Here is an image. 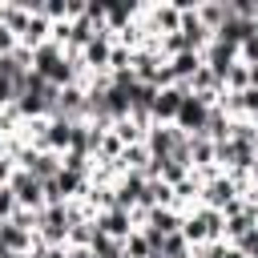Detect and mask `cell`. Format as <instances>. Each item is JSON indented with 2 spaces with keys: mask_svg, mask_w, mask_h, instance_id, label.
I'll return each instance as SVG.
<instances>
[{
  "mask_svg": "<svg viewBox=\"0 0 258 258\" xmlns=\"http://www.w3.org/2000/svg\"><path fill=\"white\" fill-rule=\"evenodd\" d=\"M4 185L12 189V198H16L20 210H44V185H40L28 169H12V177H8Z\"/></svg>",
  "mask_w": 258,
  "mask_h": 258,
  "instance_id": "cell-1",
  "label": "cell"
},
{
  "mask_svg": "<svg viewBox=\"0 0 258 258\" xmlns=\"http://www.w3.org/2000/svg\"><path fill=\"white\" fill-rule=\"evenodd\" d=\"M206 117H210V105H206L202 97H189V93H185V101H181V109H177L173 125H177L185 137H202V129H206Z\"/></svg>",
  "mask_w": 258,
  "mask_h": 258,
  "instance_id": "cell-2",
  "label": "cell"
},
{
  "mask_svg": "<svg viewBox=\"0 0 258 258\" xmlns=\"http://www.w3.org/2000/svg\"><path fill=\"white\" fill-rule=\"evenodd\" d=\"M145 198V173H121L113 181V206L117 210H137Z\"/></svg>",
  "mask_w": 258,
  "mask_h": 258,
  "instance_id": "cell-3",
  "label": "cell"
},
{
  "mask_svg": "<svg viewBox=\"0 0 258 258\" xmlns=\"http://www.w3.org/2000/svg\"><path fill=\"white\" fill-rule=\"evenodd\" d=\"M109 52H113V32H97L85 48H81V64L89 69V73H109Z\"/></svg>",
  "mask_w": 258,
  "mask_h": 258,
  "instance_id": "cell-4",
  "label": "cell"
},
{
  "mask_svg": "<svg viewBox=\"0 0 258 258\" xmlns=\"http://www.w3.org/2000/svg\"><path fill=\"white\" fill-rule=\"evenodd\" d=\"M202 64L222 81V77L238 64V48H234V44H226V40H210V44L202 48Z\"/></svg>",
  "mask_w": 258,
  "mask_h": 258,
  "instance_id": "cell-5",
  "label": "cell"
},
{
  "mask_svg": "<svg viewBox=\"0 0 258 258\" xmlns=\"http://www.w3.org/2000/svg\"><path fill=\"white\" fill-rule=\"evenodd\" d=\"M181 101H185V89H181V85H165V89H157V97H153V125H173Z\"/></svg>",
  "mask_w": 258,
  "mask_h": 258,
  "instance_id": "cell-6",
  "label": "cell"
},
{
  "mask_svg": "<svg viewBox=\"0 0 258 258\" xmlns=\"http://www.w3.org/2000/svg\"><path fill=\"white\" fill-rule=\"evenodd\" d=\"M97 230H101L105 238L125 242L137 226H133V214H129V210H117V206H113V210H101V214H97Z\"/></svg>",
  "mask_w": 258,
  "mask_h": 258,
  "instance_id": "cell-7",
  "label": "cell"
},
{
  "mask_svg": "<svg viewBox=\"0 0 258 258\" xmlns=\"http://www.w3.org/2000/svg\"><path fill=\"white\" fill-rule=\"evenodd\" d=\"M145 20H149L153 36H169L181 24V8L177 4H145Z\"/></svg>",
  "mask_w": 258,
  "mask_h": 258,
  "instance_id": "cell-8",
  "label": "cell"
},
{
  "mask_svg": "<svg viewBox=\"0 0 258 258\" xmlns=\"http://www.w3.org/2000/svg\"><path fill=\"white\" fill-rule=\"evenodd\" d=\"M181 210H173V206H157V210H145V230H153V234H161V238H169V234H177L181 230Z\"/></svg>",
  "mask_w": 258,
  "mask_h": 258,
  "instance_id": "cell-9",
  "label": "cell"
},
{
  "mask_svg": "<svg viewBox=\"0 0 258 258\" xmlns=\"http://www.w3.org/2000/svg\"><path fill=\"white\" fill-rule=\"evenodd\" d=\"M32 242H36V234L20 230L16 222H0V246H4V250H12V254H28Z\"/></svg>",
  "mask_w": 258,
  "mask_h": 258,
  "instance_id": "cell-10",
  "label": "cell"
},
{
  "mask_svg": "<svg viewBox=\"0 0 258 258\" xmlns=\"http://www.w3.org/2000/svg\"><path fill=\"white\" fill-rule=\"evenodd\" d=\"M194 8H198V20H202V28H206L210 36H214V32H218V28H222V24L230 20V0H226V4L202 0V4H194Z\"/></svg>",
  "mask_w": 258,
  "mask_h": 258,
  "instance_id": "cell-11",
  "label": "cell"
},
{
  "mask_svg": "<svg viewBox=\"0 0 258 258\" xmlns=\"http://www.w3.org/2000/svg\"><path fill=\"white\" fill-rule=\"evenodd\" d=\"M165 69H169V77H173V85H181L185 89V81L202 69V52H181V56H173V60H165Z\"/></svg>",
  "mask_w": 258,
  "mask_h": 258,
  "instance_id": "cell-12",
  "label": "cell"
},
{
  "mask_svg": "<svg viewBox=\"0 0 258 258\" xmlns=\"http://www.w3.org/2000/svg\"><path fill=\"white\" fill-rule=\"evenodd\" d=\"M93 238H97V218H93V222H81V226H69L64 246H81V250H89V246H93Z\"/></svg>",
  "mask_w": 258,
  "mask_h": 258,
  "instance_id": "cell-13",
  "label": "cell"
},
{
  "mask_svg": "<svg viewBox=\"0 0 258 258\" xmlns=\"http://www.w3.org/2000/svg\"><path fill=\"white\" fill-rule=\"evenodd\" d=\"M222 89H226V93H246V89H250V69L238 60V64L222 77Z\"/></svg>",
  "mask_w": 258,
  "mask_h": 258,
  "instance_id": "cell-14",
  "label": "cell"
},
{
  "mask_svg": "<svg viewBox=\"0 0 258 258\" xmlns=\"http://www.w3.org/2000/svg\"><path fill=\"white\" fill-rule=\"evenodd\" d=\"M89 254H93V258H125V250H121V242H117V238H105L101 230H97V238H93V246H89Z\"/></svg>",
  "mask_w": 258,
  "mask_h": 258,
  "instance_id": "cell-15",
  "label": "cell"
},
{
  "mask_svg": "<svg viewBox=\"0 0 258 258\" xmlns=\"http://www.w3.org/2000/svg\"><path fill=\"white\" fill-rule=\"evenodd\" d=\"M121 250H125V258H149V254H153V246H149V238H145L141 230H133V234L121 242Z\"/></svg>",
  "mask_w": 258,
  "mask_h": 258,
  "instance_id": "cell-16",
  "label": "cell"
},
{
  "mask_svg": "<svg viewBox=\"0 0 258 258\" xmlns=\"http://www.w3.org/2000/svg\"><path fill=\"white\" fill-rule=\"evenodd\" d=\"M238 60H242L246 69H254V64H258V32H250V36L238 44Z\"/></svg>",
  "mask_w": 258,
  "mask_h": 258,
  "instance_id": "cell-17",
  "label": "cell"
},
{
  "mask_svg": "<svg viewBox=\"0 0 258 258\" xmlns=\"http://www.w3.org/2000/svg\"><path fill=\"white\" fill-rule=\"evenodd\" d=\"M129 60H133V52H129L125 44H117V40H113V52H109V73H125V69H129Z\"/></svg>",
  "mask_w": 258,
  "mask_h": 258,
  "instance_id": "cell-18",
  "label": "cell"
},
{
  "mask_svg": "<svg viewBox=\"0 0 258 258\" xmlns=\"http://www.w3.org/2000/svg\"><path fill=\"white\" fill-rule=\"evenodd\" d=\"M230 246H238V250H242V258H258V226H254V230H246V234H242L238 242H230Z\"/></svg>",
  "mask_w": 258,
  "mask_h": 258,
  "instance_id": "cell-19",
  "label": "cell"
},
{
  "mask_svg": "<svg viewBox=\"0 0 258 258\" xmlns=\"http://www.w3.org/2000/svg\"><path fill=\"white\" fill-rule=\"evenodd\" d=\"M20 206H16V198H12V189L8 185H0V222H12V214H16Z\"/></svg>",
  "mask_w": 258,
  "mask_h": 258,
  "instance_id": "cell-20",
  "label": "cell"
},
{
  "mask_svg": "<svg viewBox=\"0 0 258 258\" xmlns=\"http://www.w3.org/2000/svg\"><path fill=\"white\" fill-rule=\"evenodd\" d=\"M28 258H64V246H40V242H32Z\"/></svg>",
  "mask_w": 258,
  "mask_h": 258,
  "instance_id": "cell-21",
  "label": "cell"
},
{
  "mask_svg": "<svg viewBox=\"0 0 258 258\" xmlns=\"http://www.w3.org/2000/svg\"><path fill=\"white\" fill-rule=\"evenodd\" d=\"M16 44H20V40H16V32H12L8 24H0V56H8Z\"/></svg>",
  "mask_w": 258,
  "mask_h": 258,
  "instance_id": "cell-22",
  "label": "cell"
},
{
  "mask_svg": "<svg viewBox=\"0 0 258 258\" xmlns=\"http://www.w3.org/2000/svg\"><path fill=\"white\" fill-rule=\"evenodd\" d=\"M8 105H16V89H12V81L0 77V109H8Z\"/></svg>",
  "mask_w": 258,
  "mask_h": 258,
  "instance_id": "cell-23",
  "label": "cell"
},
{
  "mask_svg": "<svg viewBox=\"0 0 258 258\" xmlns=\"http://www.w3.org/2000/svg\"><path fill=\"white\" fill-rule=\"evenodd\" d=\"M64 258H93V254L81 250V246H64Z\"/></svg>",
  "mask_w": 258,
  "mask_h": 258,
  "instance_id": "cell-24",
  "label": "cell"
},
{
  "mask_svg": "<svg viewBox=\"0 0 258 258\" xmlns=\"http://www.w3.org/2000/svg\"><path fill=\"white\" fill-rule=\"evenodd\" d=\"M250 194H258V161H254V169H250Z\"/></svg>",
  "mask_w": 258,
  "mask_h": 258,
  "instance_id": "cell-25",
  "label": "cell"
},
{
  "mask_svg": "<svg viewBox=\"0 0 258 258\" xmlns=\"http://www.w3.org/2000/svg\"><path fill=\"white\" fill-rule=\"evenodd\" d=\"M0 157H4V137H0Z\"/></svg>",
  "mask_w": 258,
  "mask_h": 258,
  "instance_id": "cell-26",
  "label": "cell"
},
{
  "mask_svg": "<svg viewBox=\"0 0 258 258\" xmlns=\"http://www.w3.org/2000/svg\"><path fill=\"white\" fill-rule=\"evenodd\" d=\"M20 258H28V254H20Z\"/></svg>",
  "mask_w": 258,
  "mask_h": 258,
  "instance_id": "cell-27",
  "label": "cell"
}]
</instances>
